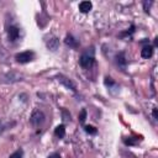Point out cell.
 <instances>
[{
    "mask_svg": "<svg viewBox=\"0 0 158 158\" xmlns=\"http://www.w3.org/2000/svg\"><path fill=\"white\" fill-rule=\"evenodd\" d=\"M94 62H95V58H94V49H93V47L90 48V51H89V48H86V51L83 52L80 58H79V64L83 68H90L94 64Z\"/></svg>",
    "mask_w": 158,
    "mask_h": 158,
    "instance_id": "obj_1",
    "label": "cell"
},
{
    "mask_svg": "<svg viewBox=\"0 0 158 158\" xmlns=\"http://www.w3.org/2000/svg\"><path fill=\"white\" fill-rule=\"evenodd\" d=\"M44 120H46V116H44V114H43L41 110H35V111L32 112L31 117H30V122H31V125L35 126V127L41 126V125L44 122Z\"/></svg>",
    "mask_w": 158,
    "mask_h": 158,
    "instance_id": "obj_2",
    "label": "cell"
},
{
    "mask_svg": "<svg viewBox=\"0 0 158 158\" xmlns=\"http://www.w3.org/2000/svg\"><path fill=\"white\" fill-rule=\"evenodd\" d=\"M15 59H16V62H19L21 64H25V63H28L35 59V53L32 51H25V52L17 53L15 56Z\"/></svg>",
    "mask_w": 158,
    "mask_h": 158,
    "instance_id": "obj_3",
    "label": "cell"
},
{
    "mask_svg": "<svg viewBox=\"0 0 158 158\" xmlns=\"http://www.w3.org/2000/svg\"><path fill=\"white\" fill-rule=\"evenodd\" d=\"M57 79H58V81H59L60 84H63L67 89H69V90H72V91H74V93L77 91V86H75V84H74L69 78H67V77L59 74V75L57 77Z\"/></svg>",
    "mask_w": 158,
    "mask_h": 158,
    "instance_id": "obj_4",
    "label": "cell"
},
{
    "mask_svg": "<svg viewBox=\"0 0 158 158\" xmlns=\"http://www.w3.org/2000/svg\"><path fill=\"white\" fill-rule=\"evenodd\" d=\"M46 46H47V48H48L49 51L56 52V51L59 48V40H58L56 36H52L51 38H48V40L46 41Z\"/></svg>",
    "mask_w": 158,
    "mask_h": 158,
    "instance_id": "obj_5",
    "label": "cell"
},
{
    "mask_svg": "<svg viewBox=\"0 0 158 158\" xmlns=\"http://www.w3.org/2000/svg\"><path fill=\"white\" fill-rule=\"evenodd\" d=\"M115 62H116V64H117L118 68H121L122 70H125L126 64H127V60H126V57H125V52H118L115 56Z\"/></svg>",
    "mask_w": 158,
    "mask_h": 158,
    "instance_id": "obj_6",
    "label": "cell"
},
{
    "mask_svg": "<svg viewBox=\"0 0 158 158\" xmlns=\"http://www.w3.org/2000/svg\"><path fill=\"white\" fill-rule=\"evenodd\" d=\"M19 36H20V30L16 26H10L7 28V38H9V41L15 42L19 38Z\"/></svg>",
    "mask_w": 158,
    "mask_h": 158,
    "instance_id": "obj_7",
    "label": "cell"
},
{
    "mask_svg": "<svg viewBox=\"0 0 158 158\" xmlns=\"http://www.w3.org/2000/svg\"><path fill=\"white\" fill-rule=\"evenodd\" d=\"M64 43H65L68 47H70V48H78V46H79L78 41H77L72 35H67V36H65Z\"/></svg>",
    "mask_w": 158,
    "mask_h": 158,
    "instance_id": "obj_8",
    "label": "cell"
},
{
    "mask_svg": "<svg viewBox=\"0 0 158 158\" xmlns=\"http://www.w3.org/2000/svg\"><path fill=\"white\" fill-rule=\"evenodd\" d=\"M141 56H142V58H146V59L151 58L153 56V46H149V44L144 46L141 49Z\"/></svg>",
    "mask_w": 158,
    "mask_h": 158,
    "instance_id": "obj_9",
    "label": "cell"
},
{
    "mask_svg": "<svg viewBox=\"0 0 158 158\" xmlns=\"http://www.w3.org/2000/svg\"><path fill=\"white\" fill-rule=\"evenodd\" d=\"M91 7H93L91 1H81V2L79 4V10H80V12H83V14L89 12V11L91 10Z\"/></svg>",
    "mask_w": 158,
    "mask_h": 158,
    "instance_id": "obj_10",
    "label": "cell"
},
{
    "mask_svg": "<svg viewBox=\"0 0 158 158\" xmlns=\"http://www.w3.org/2000/svg\"><path fill=\"white\" fill-rule=\"evenodd\" d=\"M54 135L58 137V138H63L65 136V126L64 125H58L56 128H54Z\"/></svg>",
    "mask_w": 158,
    "mask_h": 158,
    "instance_id": "obj_11",
    "label": "cell"
},
{
    "mask_svg": "<svg viewBox=\"0 0 158 158\" xmlns=\"http://www.w3.org/2000/svg\"><path fill=\"white\" fill-rule=\"evenodd\" d=\"M104 83H105V85L106 86H109V89H112V88H117V85H116V83L112 80V78H110V77H105V80H104Z\"/></svg>",
    "mask_w": 158,
    "mask_h": 158,
    "instance_id": "obj_12",
    "label": "cell"
},
{
    "mask_svg": "<svg viewBox=\"0 0 158 158\" xmlns=\"http://www.w3.org/2000/svg\"><path fill=\"white\" fill-rule=\"evenodd\" d=\"M84 131L86 133H89V135H96V132H98V130L91 125H85L84 126Z\"/></svg>",
    "mask_w": 158,
    "mask_h": 158,
    "instance_id": "obj_13",
    "label": "cell"
},
{
    "mask_svg": "<svg viewBox=\"0 0 158 158\" xmlns=\"http://www.w3.org/2000/svg\"><path fill=\"white\" fill-rule=\"evenodd\" d=\"M78 120H79L80 123H84V122H85V120H86V110H85V109H83V110L80 111V114H79V116H78Z\"/></svg>",
    "mask_w": 158,
    "mask_h": 158,
    "instance_id": "obj_14",
    "label": "cell"
},
{
    "mask_svg": "<svg viewBox=\"0 0 158 158\" xmlns=\"http://www.w3.org/2000/svg\"><path fill=\"white\" fill-rule=\"evenodd\" d=\"M22 156H23V151L22 149H17L10 156V158H22Z\"/></svg>",
    "mask_w": 158,
    "mask_h": 158,
    "instance_id": "obj_15",
    "label": "cell"
},
{
    "mask_svg": "<svg viewBox=\"0 0 158 158\" xmlns=\"http://www.w3.org/2000/svg\"><path fill=\"white\" fill-rule=\"evenodd\" d=\"M62 117L64 121H70V114L65 109H62Z\"/></svg>",
    "mask_w": 158,
    "mask_h": 158,
    "instance_id": "obj_16",
    "label": "cell"
},
{
    "mask_svg": "<svg viewBox=\"0 0 158 158\" xmlns=\"http://www.w3.org/2000/svg\"><path fill=\"white\" fill-rule=\"evenodd\" d=\"M153 4V1H143V10H144V12H149V7H151V5Z\"/></svg>",
    "mask_w": 158,
    "mask_h": 158,
    "instance_id": "obj_17",
    "label": "cell"
},
{
    "mask_svg": "<svg viewBox=\"0 0 158 158\" xmlns=\"http://www.w3.org/2000/svg\"><path fill=\"white\" fill-rule=\"evenodd\" d=\"M152 115H153V118H154V120H158V110H157L156 107L153 109V111H152Z\"/></svg>",
    "mask_w": 158,
    "mask_h": 158,
    "instance_id": "obj_18",
    "label": "cell"
},
{
    "mask_svg": "<svg viewBox=\"0 0 158 158\" xmlns=\"http://www.w3.org/2000/svg\"><path fill=\"white\" fill-rule=\"evenodd\" d=\"M48 158H60V154L56 152V153H52V154H49V156H48Z\"/></svg>",
    "mask_w": 158,
    "mask_h": 158,
    "instance_id": "obj_19",
    "label": "cell"
},
{
    "mask_svg": "<svg viewBox=\"0 0 158 158\" xmlns=\"http://www.w3.org/2000/svg\"><path fill=\"white\" fill-rule=\"evenodd\" d=\"M4 130V127H2V125H1V121H0V132Z\"/></svg>",
    "mask_w": 158,
    "mask_h": 158,
    "instance_id": "obj_20",
    "label": "cell"
}]
</instances>
